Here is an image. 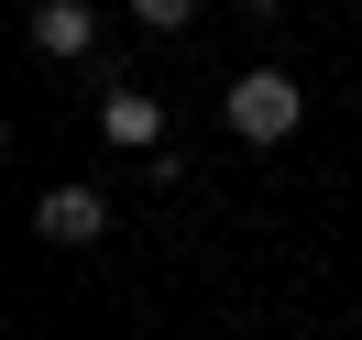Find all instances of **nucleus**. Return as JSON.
Instances as JSON below:
<instances>
[{"label":"nucleus","instance_id":"nucleus-1","mask_svg":"<svg viewBox=\"0 0 362 340\" xmlns=\"http://www.w3.org/2000/svg\"><path fill=\"white\" fill-rule=\"evenodd\" d=\"M220 121H230L242 143H286L296 121H308V88H296L286 66H242V77H230V99H220Z\"/></svg>","mask_w":362,"mask_h":340},{"label":"nucleus","instance_id":"nucleus-2","mask_svg":"<svg viewBox=\"0 0 362 340\" xmlns=\"http://www.w3.org/2000/svg\"><path fill=\"white\" fill-rule=\"evenodd\" d=\"M33 230H45L55 252H77V242H99V230H110V198H99V187H45V198H33Z\"/></svg>","mask_w":362,"mask_h":340},{"label":"nucleus","instance_id":"nucleus-3","mask_svg":"<svg viewBox=\"0 0 362 340\" xmlns=\"http://www.w3.org/2000/svg\"><path fill=\"white\" fill-rule=\"evenodd\" d=\"M99 132H110L121 154H165V99L154 88H110L99 99Z\"/></svg>","mask_w":362,"mask_h":340},{"label":"nucleus","instance_id":"nucleus-4","mask_svg":"<svg viewBox=\"0 0 362 340\" xmlns=\"http://www.w3.org/2000/svg\"><path fill=\"white\" fill-rule=\"evenodd\" d=\"M23 33H33V55H88L99 45V11H88V0H33Z\"/></svg>","mask_w":362,"mask_h":340},{"label":"nucleus","instance_id":"nucleus-5","mask_svg":"<svg viewBox=\"0 0 362 340\" xmlns=\"http://www.w3.org/2000/svg\"><path fill=\"white\" fill-rule=\"evenodd\" d=\"M132 23H143V33H187V23H198V0H132Z\"/></svg>","mask_w":362,"mask_h":340},{"label":"nucleus","instance_id":"nucleus-6","mask_svg":"<svg viewBox=\"0 0 362 340\" xmlns=\"http://www.w3.org/2000/svg\"><path fill=\"white\" fill-rule=\"evenodd\" d=\"M242 11H286V0H242Z\"/></svg>","mask_w":362,"mask_h":340}]
</instances>
